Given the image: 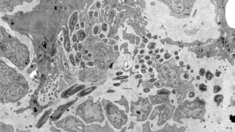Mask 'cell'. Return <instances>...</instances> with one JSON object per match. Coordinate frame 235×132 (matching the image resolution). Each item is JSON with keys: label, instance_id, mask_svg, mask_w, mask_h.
<instances>
[{"label": "cell", "instance_id": "cell-1", "mask_svg": "<svg viewBox=\"0 0 235 132\" xmlns=\"http://www.w3.org/2000/svg\"><path fill=\"white\" fill-rule=\"evenodd\" d=\"M3 52L5 56L20 70H22L29 63L28 49L17 39H11V38L8 40Z\"/></svg>", "mask_w": 235, "mask_h": 132}, {"label": "cell", "instance_id": "cell-2", "mask_svg": "<svg viewBox=\"0 0 235 132\" xmlns=\"http://www.w3.org/2000/svg\"><path fill=\"white\" fill-rule=\"evenodd\" d=\"M29 90L27 81L22 75L17 73L3 96L5 103H15L23 98L28 93Z\"/></svg>", "mask_w": 235, "mask_h": 132}, {"label": "cell", "instance_id": "cell-3", "mask_svg": "<svg viewBox=\"0 0 235 132\" xmlns=\"http://www.w3.org/2000/svg\"><path fill=\"white\" fill-rule=\"evenodd\" d=\"M16 73L13 68L7 65L3 60L0 61V93L2 96Z\"/></svg>", "mask_w": 235, "mask_h": 132}, {"label": "cell", "instance_id": "cell-4", "mask_svg": "<svg viewBox=\"0 0 235 132\" xmlns=\"http://www.w3.org/2000/svg\"><path fill=\"white\" fill-rule=\"evenodd\" d=\"M8 34L4 29L0 27V51H3L4 48L8 41Z\"/></svg>", "mask_w": 235, "mask_h": 132}, {"label": "cell", "instance_id": "cell-5", "mask_svg": "<svg viewBox=\"0 0 235 132\" xmlns=\"http://www.w3.org/2000/svg\"><path fill=\"white\" fill-rule=\"evenodd\" d=\"M50 114V112L49 111L45 112L44 114L41 116V118L39 120L37 124H36V128L37 129H40L45 124L49 118Z\"/></svg>", "mask_w": 235, "mask_h": 132}, {"label": "cell", "instance_id": "cell-6", "mask_svg": "<svg viewBox=\"0 0 235 132\" xmlns=\"http://www.w3.org/2000/svg\"><path fill=\"white\" fill-rule=\"evenodd\" d=\"M0 132H14L13 127L0 121Z\"/></svg>", "mask_w": 235, "mask_h": 132}, {"label": "cell", "instance_id": "cell-7", "mask_svg": "<svg viewBox=\"0 0 235 132\" xmlns=\"http://www.w3.org/2000/svg\"><path fill=\"white\" fill-rule=\"evenodd\" d=\"M223 98H224V97H223L222 95H218L216 96V97L214 98V100H215V102L219 104L221 102H222Z\"/></svg>", "mask_w": 235, "mask_h": 132}, {"label": "cell", "instance_id": "cell-8", "mask_svg": "<svg viewBox=\"0 0 235 132\" xmlns=\"http://www.w3.org/2000/svg\"><path fill=\"white\" fill-rule=\"evenodd\" d=\"M205 76L208 80H211L214 77V75L210 71H207L205 74Z\"/></svg>", "mask_w": 235, "mask_h": 132}, {"label": "cell", "instance_id": "cell-9", "mask_svg": "<svg viewBox=\"0 0 235 132\" xmlns=\"http://www.w3.org/2000/svg\"><path fill=\"white\" fill-rule=\"evenodd\" d=\"M93 88H89V89L85 90L84 91H83V92H81L80 95H81V96H85V95H87V94H89L90 92H91V91H93Z\"/></svg>", "mask_w": 235, "mask_h": 132}, {"label": "cell", "instance_id": "cell-10", "mask_svg": "<svg viewBox=\"0 0 235 132\" xmlns=\"http://www.w3.org/2000/svg\"><path fill=\"white\" fill-rule=\"evenodd\" d=\"M199 89L200 91L205 92V91H207V87L204 84H200V86H199Z\"/></svg>", "mask_w": 235, "mask_h": 132}, {"label": "cell", "instance_id": "cell-11", "mask_svg": "<svg viewBox=\"0 0 235 132\" xmlns=\"http://www.w3.org/2000/svg\"><path fill=\"white\" fill-rule=\"evenodd\" d=\"M222 90V88L219 86H215L214 88V92L215 93H217L220 92Z\"/></svg>", "mask_w": 235, "mask_h": 132}, {"label": "cell", "instance_id": "cell-12", "mask_svg": "<svg viewBox=\"0 0 235 132\" xmlns=\"http://www.w3.org/2000/svg\"><path fill=\"white\" fill-rule=\"evenodd\" d=\"M82 87H80L79 88H76V90H73V91H71V93H69V95H71V94H74V93H76L77 91H78V90H81V89H82Z\"/></svg>", "mask_w": 235, "mask_h": 132}, {"label": "cell", "instance_id": "cell-13", "mask_svg": "<svg viewBox=\"0 0 235 132\" xmlns=\"http://www.w3.org/2000/svg\"><path fill=\"white\" fill-rule=\"evenodd\" d=\"M0 103H1L3 104H4L5 103L3 97V96L1 95V93H0Z\"/></svg>", "mask_w": 235, "mask_h": 132}, {"label": "cell", "instance_id": "cell-14", "mask_svg": "<svg viewBox=\"0 0 235 132\" xmlns=\"http://www.w3.org/2000/svg\"><path fill=\"white\" fill-rule=\"evenodd\" d=\"M205 72V71L204 68H201V69H200V71H199V74H200V75H201V76H204Z\"/></svg>", "mask_w": 235, "mask_h": 132}, {"label": "cell", "instance_id": "cell-15", "mask_svg": "<svg viewBox=\"0 0 235 132\" xmlns=\"http://www.w3.org/2000/svg\"><path fill=\"white\" fill-rule=\"evenodd\" d=\"M15 132H31V131L29 129H28L27 130H20L19 129H16Z\"/></svg>", "mask_w": 235, "mask_h": 132}, {"label": "cell", "instance_id": "cell-16", "mask_svg": "<svg viewBox=\"0 0 235 132\" xmlns=\"http://www.w3.org/2000/svg\"><path fill=\"white\" fill-rule=\"evenodd\" d=\"M164 58H165V59H168V58H169V57H170V55L169 54H168V53H166V54H164Z\"/></svg>", "mask_w": 235, "mask_h": 132}, {"label": "cell", "instance_id": "cell-17", "mask_svg": "<svg viewBox=\"0 0 235 132\" xmlns=\"http://www.w3.org/2000/svg\"><path fill=\"white\" fill-rule=\"evenodd\" d=\"M128 76H122V77H119V78H117L116 79H125V78H128Z\"/></svg>", "mask_w": 235, "mask_h": 132}, {"label": "cell", "instance_id": "cell-18", "mask_svg": "<svg viewBox=\"0 0 235 132\" xmlns=\"http://www.w3.org/2000/svg\"><path fill=\"white\" fill-rule=\"evenodd\" d=\"M70 60H71V62H72V63H73V64H74V58H73V55H70Z\"/></svg>", "mask_w": 235, "mask_h": 132}, {"label": "cell", "instance_id": "cell-19", "mask_svg": "<svg viewBox=\"0 0 235 132\" xmlns=\"http://www.w3.org/2000/svg\"><path fill=\"white\" fill-rule=\"evenodd\" d=\"M195 96V94L193 92H191L190 94H189V96L190 97H193Z\"/></svg>", "mask_w": 235, "mask_h": 132}, {"label": "cell", "instance_id": "cell-20", "mask_svg": "<svg viewBox=\"0 0 235 132\" xmlns=\"http://www.w3.org/2000/svg\"><path fill=\"white\" fill-rule=\"evenodd\" d=\"M154 45H155V43H153V44H152V43H150L149 45H150V48H154Z\"/></svg>", "mask_w": 235, "mask_h": 132}, {"label": "cell", "instance_id": "cell-21", "mask_svg": "<svg viewBox=\"0 0 235 132\" xmlns=\"http://www.w3.org/2000/svg\"><path fill=\"white\" fill-rule=\"evenodd\" d=\"M221 72H218V71H217V72H216V76H217V77H220V75H221Z\"/></svg>", "mask_w": 235, "mask_h": 132}, {"label": "cell", "instance_id": "cell-22", "mask_svg": "<svg viewBox=\"0 0 235 132\" xmlns=\"http://www.w3.org/2000/svg\"><path fill=\"white\" fill-rule=\"evenodd\" d=\"M184 77L185 78H188V77H189V75H188V74H187V73H185V74H184Z\"/></svg>", "mask_w": 235, "mask_h": 132}, {"label": "cell", "instance_id": "cell-23", "mask_svg": "<svg viewBox=\"0 0 235 132\" xmlns=\"http://www.w3.org/2000/svg\"><path fill=\"white\" fill-rule=\"evenodd\" d=\"M152 61H147V64H148L149 65H151V64H152Z\"/></svg>", "mask_w": 235, "mask_h": 132}, {"label": "cell", "instance_id": "cell-24", "mask_svg": "<svg viewBox=\"0 0 235 132\" xmlns=\"http://www.w3.org/2000/svg\"><path fill=\"white\" fill-rule=\"evenodd\" d=\"M155 80H156V79L152 78V79H151L149 80V82H151V83H152V82H154Z\"/></svg>", "mask_w": 235, "mask_h": 132}, {"label": "cell", "instance_id": "cell-25", "mask_svg": "<svg viewBox=\"0 0 235 132\" xmlns=\"http://www.w3.org/2000/svg\"><path fill=\"white\" fill-rule=\"evenodd\" d=\"M122 74H123L122 72H117V73H116V75H117V76H118V75H120Z\"/></svg>", "mask_w": 235, "mask_h": 132}, {"label": "cell", "instance_id": "cell-26", "mask_svg": "<svg viewBox=\"0 0 235 132\" xmlns=\"http://www.w3.org/2000/svg\"><path fill=\"white\" fill-rule=\"evenodd\" d=\"M145 59H146V60H149L150 59L149 56H148V55H147V56H146Z\"/></svg>", "mask_w": 235, "mask_h": 132}, {"label": "cell", "instance_id": "cell-27", "mask_svg": "<svg viewBox=\"0 0 235 132\" xmlns=\"http://www.w3.org/2000/svg\"><path fill=\"white\" fill-rule=\"evenodd\" d=\"M144 91H145V92H148L149 91V89H144Z\"/></svg>", "mask_w": 235, "mask_h": 132}, {"label": "cell", "instance_id": "cell-28", "mask_svg": "<svg viewBox=\"0 0 235 132\" xmlns=\"http://www.w3.org/2000/svg\"><path fill=\"white\" fill-rule=\"evenodd\" d=\"M120 85V83H116V84H114V85L116 86H119Z\"/></svg>", "mask_w": 235, "mask_h": 132}, {"label": "cell", "instance_id": "cell-29", "mask_svg": "<svg viewBox=\"0 0 235 132\" xmlns=\"http://www.w3.org/2000/svg\"><path fill=\"white\" fill-rule=\"evenodd\" d=\"M160 57V55H157L156 56V59H159Z\"/></svg>", "mask_w": 235, "mask_h": 132}, {"label": "cell", "instance_id": "cell-30", "mask_svg": "<svg viewBox=\"0 0 235 132\" xmlns=\"http://www.w3.org/2000/svg\"><path fill=\"white\" fill-rule=\"evenodd\" d=\"M144 52V50H141L140 51V53L141 54H143Z\"/></svg>", "mask_w": 235, "mask_h": 132}, {"label": "cell", "instance_id": "cell-31", "mask_svg": "<svg viewBox=\"0 0 235 132\" xmlns=\"http://www.w3.org/2000/svg\"><path fill=\"white\" fill-rule=\"evenodd\" d=\"M139 62L140 63H143V62H144V61L143 60H140Z\"/></svg>", "mask_w": 235, "mask_h": 132}, {"label": "cell", "instance_id": "cell-32", "mask_svg": "<svg viewBox=\"0 0 235 132\" xmlns=\"http://www.w3.org/2000/svg\"><path fill=\"white\" fill-rule=\"evenodd\" d=\"M146 72V70H145V69H142V73H145Z\"/></svg>", "mask_w": 235, "mask_h": 132}, {"label": "cell", "instance_id": "cell-33", "mask_svg": "<svg viewBox=\"0 0 235 132\" xmlns=\"http://www.w3.org/2000/svg\"><path fill=\"white\" fill-rule=\"evenodd\" d=\"M147 41H148V40L147 39H145L144 40V42L146 43L147 42Z\"/></svg>", "mask_w": 235, "mask_h": 132}, {"label": "cell", "instance_id": "cell-34", "mask_svg": "<svg viewBox=\"0 0 235 132\" xmlns=\"http://www.w3.org/2000/svg\"><path fill=\"white\" fill-rule=\"evenodd\" d=\"M158 51H159V50L158 49H157V50H155V53H158Z\"/></svg>", "mask_w": 235, "mask_h": 132}, {"label": "cell", "instance_id": "cell-35", "mask_svg": "<svg viewBox=\"0 0 235 132\" xmlns=\"http://www.w3.org/2000/svg\"><path fill=\"white\" fill-rule=\"evenodd\" d=\"M103 29H104V30H105V29H107V25H106L105 27V25H104L103 26Z\"/></svg>", "mask_w": 235, "mask_h": 132}, {"label": "cell", "instance_id": "cell-36", "mask_svg": "<svg viewBox=\"0 0 235 132\" xmlns=\"http://www.w3.org/2000/svg\"><path fill=\"white\" fill-rule=\"evenodd\" d=\"M142 76H141V75H137V76H136V78H142Z\"/></svg>", "mask_w": 235, "mask_h": 132}, {"label": "cell", "instance_id": "cell-37", "mask_svg": "<svg viewBox=\"0 0 235 132\" xmlns=\"http://www.w3.org/2000/svg\"><path fill=\"white\" fill-rule=\"evenodd\" d=\"M152 68H150L149 69V72H152Z\"/></svg>", "mask_w": 235, "mask_h": 132}, {"label": "cell", "instance_id": "cell-38", "mask_svg": "<svg viewBox=\"0 0 235 132\" xmlns=\"http://www.w3.org/2000/svg\"><path fill=\"white\" fill-rule=\"evenodd\" d=\"M186 68H187V70H189V69H190V66H189V65H187V67H186Z\"/></svg>", "mask_w": 235, "mask_h": 132}, {"label": "cell", "instance_id": "cell-39", "mask_svg": "<svg viewBox=\"0 0 235 132\" xmlns=\"http://www.w3.org/2000/svg\"><path fill=\"white\" fill-rule=\"evenodd\" d=\"M196 53H197V54H199V53H200V51H199V50H197L196 51Z\"/></svg>", "mask_w": 235, "mask_h": 132}, {"label": "cell", "instance_id": "cell-40", "mask_svg": "<svg viewBox=\"0 0 235 132\" xmlns=\"http://www.w3.org/2000/svg\"><path fill=\"white\" fill-rule=\"evenodd\" d=\"M178 54V51H175V52H174V55H177Z\"/></svg>", "mask_w": 235, "mask_h": 132}, {"label": "cell", "instance_id": "cell-41", "mask_svg": "<svg viewBox=\"0 0 235 132\" xmlns=\"http://www.w3.org/2000/svg\"><path fill=\"white\" fill-rule=\"evenodd\" d=\"M152 53H153V51H152V50H150V51L149 52V54H152Z\"/></svg>", "mask_w": 235, "mask_h": 132}, {"label": "cell", "instance_id": "cell-42", "mask_svg": "<svg viewBox=\"0 0 235 132\" xmlns=\"http://www.w3.org/2000/svg\"><path fill=\"white\" fill-rule=\"evenodd\" d=\"M183 64V61H180V62H179V65H182Z\"/></svg>", "mask_w": 235, "mask_h": 132}, {"label": "cell", "instance_id": "cell-43", "mask_svg": "<svg viewBox=\"0 0 235 132\" xmlns=\"http://www.w3.org/2000/svg\"><path fill=\"white\" fill-rule=\"evenodd\" d=\"M235 55L234 54H232V55H231V56H232V58H235Z\"/></svg>", "mask_w": 235, "mask_h": 132}, {"label": "cell", "instance_id": "cell-44", "mask_svg": "<svg viewBox=\"0 0 235 132\" xmlns=\"http://www.w3.org/2000/svg\"><path fill=\"white\" fill-rule=\"evenodd\" d=\"M199 51H200V52H202L203 50V49H200L199 50Z\"/></svg>", "mask_w": 235, "mask_h": 132}, {"label": "cell", "instance_id": "cell-45", "mask_svg": "<svg viewBox=\"0 0 235 132\" xmlns=\"http://www.w3.org/2000/svg\"><path fill=\"white\" fill-rule=\"evenodd\" d=\"M197 79H198V80H199V79H200V76H198L197 77Z\"/></svg>", "mask_w": 235, "mask_h": 132}, {"label": "cell", "instance_id": "cell-46", "mask_svg": "<svg viewBox=\"0 0 235 132\" xmlns=\"http://www.w3.org/2000/svg\"><path fill=\"white\" fill-rule=\"evenodd\" d=\"M163 51H164V49H162L161 50H160V52H161V53L162 52H163Z\"/></svg>", "mask_w": 235, "mask_h": 132}, {"label": "cell", "instance_id": "cell-47", "mask_svg": "<svg viewBox=\"0 0 235 132\" xmlns=\"http://www.w3.org/2000/svg\"><path fill=\"white\" fill-rule=\"evenodd\" d=\"M135 67L136 68V69H138V68L139 67V66L138 65H136V66H135Z\"/></svg>", "mask_w": 235, "mask_h": 132}, {"label": "cell", "instance_id": "cell-48", "mask_svg": "<svg viewBox=\"0 0 235 132\" xmlns=\"http://www.w3.org/2000/svg\"><path fill=\"white\" fill-rule=\"evenodd\" d=\"M81 66H85V65H84V62H82V63H81Z\"/></svg>", "mask_w": 235, "mask_h": 132}, {"label": "cell", "instance_id": "cell-49", "mask_svg": "<svg viewBox=\"0 0 235 132\" xmlns=\"http://www.w3.org/2000/svg\"><path fill=\"white\" fill-rule=\"evenodd\" d=\"M229 47V45L227 44V45H226V47H227V48H228Z\"/></svg>", "mask_w": 235, "mask_h": 132}, {"label": "cell", "instance_id": "cell-50", "mask_svg": "<svg viewBox=\"0 0 235 132\" xmlns=\"http://www.w3.org/2000/svg\"><path fill=\"white\" fill-rule=\"evenodd\" d=\"M153 38H154L155 39H156L157 38V35H155V36H153Z\"/></svg>", "mask_w": 235, "mask_h": 132}, {"label": "cell", "instance_id": "cell-51", "mask_svg": "<svg viewBox=\"0 0 235 132\" xmlns=\"http://www.w3.org/2000/svg\"><path fill=\"white\" fill-rule=\"evenodd\" d=\"M142 68H145V67H146V66L145 65H142Z\"/></svg>", "mask_w": 235, "mask_h": 132}, {"label": "cell", "instance_id": "cell-52", "mask_svg": "<svg viewBox=\"0 0 235 132\" xmlns=\"http://www.w3.org/2000/svg\"><path fill=\"white\" fill-rule=\"evenodd\" d=\"M175 58H176V59H177V60H178V59H179V57L178 56H176V57H175Z\"/></svg>", "mask_w": 235, "mask_h": 132}, {"label": "cell", "instance_id": "cell-53", "mask_svg": "<svg viewBox=\"0 0 235 132\" xmlns=\"http://www.w3.org/2000/svg\"><path fill=\"white\" fill-rule=\"evenodd\" d=\"M163 59H161L160 60H159V61H160V62H162L163 61Z\"/></svg>", "mask_w": 235, "mask_h": 132}, {"label": "cell", "instance_id": "cell-54", "mask_svg": "<svg viewBox=\"0 0 235 132\" xmlns=\"http://www.w3.org/2000/svg\"><path fill=\"white\" fill-rule=\"evenodd\" d=\"M78 56H79L80 58H81V54H80V53H78Z\"/></svg>", "mask_w": 235, "mask_h": 132}, {"label": "cell", "instance_id": "cell-55", "mask_svg": "<svg viewBox=\"0 0 235 132\" xmlns=\"http://www.w3.org/2000/svg\"><path fill=\"white\" fill-rule=\"evenodd\" d=\"M134 52L135 53H137V50H135Z\"/></svg>", "mask_w": 235, "mask_h": 132}, {"label": "cell", "instance_id": "cell-56", "mask_svg": "<svg viewBox=\"0 0 235 132\" xmlns=\"http://www.w3.org/2000/svg\"><path fill=\"white\" fill-rule=\"evenodd\" d=\"M113 63L111 64V65L110 66V68H112V66H113Z\"/></svg>", "mask_w": 235, "mask_h": 132}, {"label": "cell", "instance_id": "cell-57", "mask_svg": "<svg viewBox=\"0 0 235 132\" xmlns=\"http://www.w3.org/2000/svg\"><path fill=\"white\" fill-rule=\"evenodd\" d=\"M85 52H86V54H87V53H88V50H86V51H85Z\"/></svg>", "mask_w": 235, "mask_h": 132}, {"label": "cell", "instance_id": "cell-58", "mask_svg": "<svg viewBox=\"0 0 235 132\" xmlns=\"http://www.w3.org/2000/svg\"><path fill=\"white\" fill-rule=\"evenodd\" d=\"M227 50H228V51H230V50H231V49H230V48H228Z\"/></svg>", "mask_w": 235, "mask_h": 132}, {"label": "cell", "instance_id": "cell-59", "mask_svg": "<svg viewBox=\"0 0 235 132\" xmlns=\"http://www.w3.org/2000/svg\"><path fill=\"white\" fill-rule=\"evenodd\" d=\"M55 9L56 10L57 9V8H56V7H55Z\"/></svg>", "mask_w": 235, "mask_h": 132}, {"label": "cell", "instance_id": "cell-60", "mask_svg": "<svg viewBox=\"0 0 235 132\" xmlns=\"http://www.w3.org/2000/svg\"><path fill=\"white\" fill-rule=\"evenodd\" d=\"M90 65H92V63H90Z\"/></svg>", "mask_w": 235, "mask_h": 132}]
</instances>
